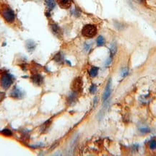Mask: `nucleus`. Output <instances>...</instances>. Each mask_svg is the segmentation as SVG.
<instances>
[{
	"label": "nucleus",
	"instance_id": "nucleus-1",
	"mask_svg": "<svg viewBox=\"0 0 156 156\" xmlns=\"http://www.w3.org/2000/svg\"><path fill=\"white\" fill-rule=\"evenodd\" d=\"M0 14L7 23H13L15 20V14L12 9L7 4H2L0 8Z\"/></svg>",
	"mask_w": 156,
	"mask_h": 156
},
{
	"label": "nucleus",
	"instance_id": "nucleus-2",
	"mask_svg": "<svg viewBox=\"0 0 156 156\" xmlns=\"http://www.w3.org/2000/svg\"><path fill=\"white\" fill-rule=\"evenodd\" d=\"M97 28L93 25L88 24L83 27L82 30V34L83 36H85L88 38H91L95 36L97 34Z\"/></svg>",
	"mask_w": 156,
	"mask_h": 156
},
{
	"label": "nucleus",
	"instance_id": "nucleus-3",
	"mask_svg": "<svg viewBox=\"0 0 156 156\" xmlns=\"http://www.w3.org/2000/svg\"><path fill=\"white\" fill-rule=\"evenodd\" d=\"M13 82V79L11 74L8 73H4L0 77V85L1 87L5 90H7L10 88V86Z\"/></svg>",
	"mask_w": 156,
	"mask_h": 156
},
{
	"label": "nucleus",
	"instance_id": "nucleus-4",
	"mask_svg": "<svg viewBox=\"0 0 156 156\" xmlns=\"http://www.w3.org/2000/svg\"><path fill=\"white\" fill-rule=\"evenodd\" d=\"M82 88V80L80 77H77L73 80L72 84V92L75 93H78L81 92Z\"/></svg>",
	"mask_w": 156,
	"mask_h": 156
},
{
	"label": "nucleus",
	"instance_id": "nucleus-5",
	"mask_svg": "<svg viewBox=\"0 0 156 156\" xmlns=\"http://www.w3.org/2000/svg\"><path fill=\"white\" fill-rule=\"evenodd\" d=\"M111 79H109V81H108V82L107 83L106 87H105V88L104 93H103V96H102L103 101H106V100L108 99V98L110 97V95H111Z\"/></svg>",
	"mask_w": 156,
	"mask_h": 156
},
{
	"label": "nucleus",
	"instance_id": "nucleus-6",
	"mask_svg": "<svg viewBox=\"0 0 156 156\" xmlns=\"http://www.w3.org/2000/svg\"><path fill=\"white\" fill-rule=\"evenodd\" d=\"M10 96L12 98H13L14 99H19L23 97V92L20 90V89L17 87H15L12 89V90L11 91V93H10Z\"/></svg>",
	"mask_w": 156,
	"mask_h": 156
},
{
	"label": "nucleus",
	"instance_id": "nucleus-7",
	"mask_svg": "<svg viewBox=\"0 0 156 156\" xmlns=\"http://www.w3.org/2000/svg\"><path fill=\"white\" fill-rule=\"evenodd\" d=\"M31 81L35 85H41L43 82V77L41 74H35L33 75H32Z\"/></svg>",
	"mask_w": 156,
	"mask_h": 156
},
{
	"label": "nucleus",
	"instance_id": "nucleus-8",
	"mask_svg": "<svg viewBox=\"0 0 156 156\" xmlns=\"http://www.w3.org/2000/svg\"><path fill=\"white\" fill-rule=\"evenodd\" d=\"M59 5L63 9H68L72 5V0H57Z\"/></svg>",
	"mask_w": 156,
	"mask_h": 156
},
{
	"label": "nucleus",
	"instance_id": "nucleus-9",
	"mask_svg": "<svg viewBox=\"0 0 156 156\" xmlns=\"http://www.w3.org/2000/svg\"><path fill=\"white\" fill-rule=\"evenodd\" d=\"M45 5L48 12L53 10L56 6V1L55 0H46Z\"/></svg>",
	"mask_w": 156,
	"mask_h": 156
},
{
	"label": "nucleus",
	"instance_id": "nucleus-10",
	"mask_svg": "<svg viewBox=\"0 0 156 156\" xmlns=\"http://www.w3.org/2000/svg\"><path fill=\"white\" fill-rule=\"evenodd\" d=\"M51 31L53 32V33L54 35L57 36L58 37L62 35V32H61V30H60V28L59 26H57V24H52L51 26Z\"/></svg>",
	"mask_w": 156,
	"mask_h": 156
},
{
	"label": "nucleus",
	"instance_id": "nucleus-11",
	"mask_svg": "<svg viewBox=\"0 0 156 156\" xmlns=\"http://www.w3.org/2000/svg\"><path fill=\"white\" fill-rule=\"evenodd\" d=\"M117 48L116 43H111V46H110V53H111V57H110L112 58V57H114V55L116 54V53H117Z\"/></svg>",
	"mask_w": 156,
	"mask_h": 156
},
{
	"label": "nucleus",
	"instance_id": "nucleus-12",
	"mask_svg": "<svg viewBox=\"0 0 156 156\" xmlns=\"http://www.w3.org/2000/svg\"><path fill=\"white\" fill-rule=\"evenodd\" d=\"M90 73V75L92 77H96L97 74L98 73V68L96 67H93L90 69V70L89 72Z\"/></svg>",
	"mask_w": 156,
	"mask_h": 156
},
{
	"label": "nucleus",
	"instance_id": "nucleus-13",
	"mask_svg": "<svg viewBox=\"0 0 156 156\" xmlns=\"http://www.w3.org/2000/svg\"><path fill=\"white\" fill-rule=\"evenodd\" d=\"M105 44V39L102 36H99L97 38V45L98 46H102Z\"/></svg>",
	"mask_w": 156,
	"mask_h": 156
},
{
	"label": "nucleus",
	"instance_id": "nucleus-14",
	"mask_svg": "<svg viewBox=\"0 0 156 156\" xmlns=\"http://www.w3.org/2000/svg\"><path fill=\"white\" fill-rule=\"evenodd\" d=\"M35 47H36V44H35V43L33 41H28V43H27V48L28 49L29 51H33L35 48Z\"/></svg>",
	"mask_w": 156,
	"mask_h": 156
},
{
	"label": "nucleus",
	"instance_id": "nucleus-15",
	"mask_svg": "<svg viewBox=\"0 0 156 156\" xmlns=\"http://www.w3.org/2000/svg\"><path fill=\"white\" fill-rule=\"evenodd\" d=\"M2 134L5 135V136H12V132L9 129H5L4 130L2 131Z\"/></svg>",
	"mask_w": 156,
	"mask_h": 156
},
{
	"label": "nucleus",
	"instance_id": "nucleus-16",
	"mask_svg": "<svg viewBox=\"0 0 156 156\" xmlns=\"http://www.w3.org/2000/svg\"><path fill=\"white\" fill-rule=\"evenodd\" d=\"M149 147L151 150H155L156 149V141L155 140H152L150 144H149Z\"/></svg>",
	"mask_w": 156,
	"mask_h": 156
},
{
	"label": "nucleus",
	"instance_id": "nucleus-17",
	"mask_svg": "<svg viewBox=\"0 0 156 156\" xmlns=\"http://www.w3.org/2000/svg\"><path fill=\"white\" fill-rule=\"evenodd\" d=\"M54 60L57 62H61L62 61V55L60 54H57L55 57H54Z\"/></svg>",
	"mask_w": 156,
	"mask_h": 156
},
{
	"label": "nucleus",
	"instance_id": "nucleus-18",
	"mask_svg": "<svg viewBox=\"0 0 156 156\" xmlns=\"http://www.w3.org/2000/svg\"><path fill=\"white\" fill-rule=\"evenodd\" d=\"M139 130H140V132H142V133H148L149 132H150V129L148 127H142L139 129Z\"/></svg>",
	"mask_w": 156,
	"mask_h": 156
},
{
	"label": "nucleus",
	"instance_id": "nucleus-19",
	"mask_svg": "<svg viewBox=\"0 0 156 156\" xmlns=\"http://www.w3.org/2000/svg\"><path fill=\"white\" fill-rule=\"evenodd\" d=\"M97 90V87L95 85H91L90 88V91L91 93H95V91Z\"/></svg>",
	"mask_w": 156,
	"mask_h": 156
},
{
	"label": "nucleus",
	"instance_id": "nucleus-20",
	"mask_svg": "<svg viewBox=\"0 0 156 156\" xmlns=\"http://www.w3.org/2000/svg\"><path fill=\"white\" fill-rule=\"evenodd\" d=\"M128 72H128L127 68H124L122 70V75L123 77H126L128 74Z\"/></svg>",
	"mask_w": 156,
	"mask_h": 156
},
{
	"label": "nucleus",
	"instance_id": "nucleus-21",
	"mask_svg": "<svg viewBox=\"0 0 156 156\" xmlns=\"http://www.w3.org/2000/svg\"><path fill=\"white\" fill-rule=\"evenodd\" d=\"M4 98H5V93H4V92H0V102L2 101Z\"/></svg>",
	"mask_w": 156,
	"mask_h": 156
}]
</instances>
